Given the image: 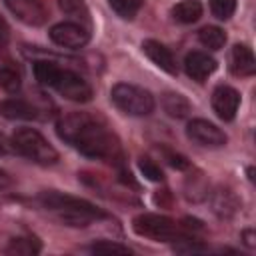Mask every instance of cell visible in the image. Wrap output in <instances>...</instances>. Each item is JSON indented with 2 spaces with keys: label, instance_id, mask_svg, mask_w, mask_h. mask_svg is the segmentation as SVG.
Segmentation results:
<instances>
[{
  "label": "cell",
  "instance_id": "22",
  "mask_svg": "<svg viewBox=\"0 0 256 256\" xmlns=\"http://www.w3.org/2000/svg\"><path fill=\"white\" fill-rule=\"evenodd\" d=\"M108 4H110V8H112L120 18L132 20V18L138 14V10L142 8L144 0H108Z\"/></svg>",
  "mask_w": 256,
  "mask_h": 256
},
{
  "label": "cell",
  "instance_id": "20",
  "mask_svg": "<svg viewBox=\"0 0 256 256\" xmlns=\"http://www.w3.org/2000/svg\"><path fill=\"white\" fill-rule=\"evenodd\" d=\"M40 242L34 238V236H22V238H14L10 240V246L6 248L8 254H24V256H30V254H38L40 252Z\"/></svg>",
  "mask_w": 256,
  "mask_h": 256
},
{
  "label": "cell",
  "instance_id": "17",
  "mask_svg": "<svg viewBox=\"0 0 256 256\" xmlns=\"http://www.w3.org/2000/svg\"><path fill=\"white\" fill-rule=\"evenodd\" d=\"M198 42L208 50H220L226 44V34L218 26H204L198 30Z\"/></svg>",
  "mask_w": 256,
  "mask_h": 256
},
{
  "label": "cell",
  "instance_id": "11",
  "mask_svg": "<svg viewBox=\"0 0 256 256\" xmlns=\"http://www.w3.org/2000/svg\"><path fill=\"white\" fill-rule=\"evenodd\" d=\"M216 60L208 54V52H202V50H192L186 54L184 58V70L186 74L196 80V82H202L206 80L214 70H216Z\"/></svg>",
  "mask_w": 256,
  "mask_h": 256
},
{
  "label": "cell",
  "instance_id": "7",
  "mask_svg": "<svg viewBox=\"0 0 256 256\" xmlns=\"http://www.w3.org/2000/svg\"><path fill=\"white\" fill-rule=\"evenodd\" d=\"M48 36L56 46L68 50H80L90 40V32L80 22H58L50 28Z\"/></svg>",
  "mask_w": 256,
  "mask_h": 256
},
{
  "label": "cell",
  "instance_id": "16",
  "mask_svg": "<svg viewBox=\"0 0 256 256\" xmlns=\"http://www.w3.org/2000/svg\"><path fill=\"white\" fill-rule=\"evenodd\" d=\"M162 108L168 116L172 118H184L188 116L190 112V102L182 96V94H176V92H168L162 96Z\"/></svg>",
  "mask_w": 256,
  "mask_h": 256
},
{
  "label": "cell",
  "instance_id": "1",
  "mask_svg": "<svg viewBox=\"0 0 256 256\" xmlns=\"http://www.w3.org/2000/svg\"><path fill=\"white\" fill-rule=\"evenodd\" d=\"M60 140L88 158L120 160V144L108 124L90 112H68L56 122Z\"/></svg>",
  "mask_w": 256,
  "mask_h": 256
},
{
  "label": "cell",
  "instance_id": "28",
  "mask_svg": "<svg viewBox=\"0 0 256 256\" xmlns=\"http://www.w3.org/2000/svg\"><path fill=\"white\" fill-rule=\"evenodd\" d=\"M164 158H166V162H168L172 168H176V170H188V168H190V162H188L182 154H178V152L164 150Z\"/></svg>",
  "mask_w": 256,
  "mask_h": 256
},
{
  "label": "cell",
  "instance_id": "5",
  "mask_svg": "<svg viewBox=\"0 0 256 256\" xmlns=\"http://www.w3.org/2000/svg\"><path fill=\"white\" fill-rule=\"evenodd\" d=\"M132 228L138 236L150 238L154 242H172L178 240L180 234V226L162 214H154V212H142L132 220Z\"/></svg>",
  "mask_w": 256,
  "mask_h": 256
},
{
  "label": "cell",
  "instance_id": "2",
  "mask_svg": "<svg viewBox=\"0 0 256 256\" xmlns=\"http://www.w3.org/2000/svg\"><path fill=\"white\" fill-rule=\"evenodd\" d=\"M40 204L50 210L62 224L66 226H88L92 220L104 218L106 214L98 210L94 204H90L84 198H76L70 194H62L56 190H48L40 194Z\"/></svg>",
  "mask_w": 256,
  "mask_h": 256
},
{
  "label": "cell",
  "instance_id": "15",
  "mask_svg": "<svg viewBox=\"0 0 256 256\" xmlns=\"http://www.w3.org/2000/svg\"><path fill=\"white\" fill-rule=\"evenodd\" d=\"M202 16V2L200 0H180L172 6V18L180 24H192Z\"/></svg>",
  "mask_w": 256,
  "mask_h": 256
},
{
  "label": "cell",
  "instance_id": "3",
  "mask_svg": "<svg viewBox=\"0 0 256 256\" xmlns=\"http://www.w3.org/2000/svg\"><path fill=\"white\" fill-rule=\"evenodd\" d=\"M12 146L28 160L40 166H52L58 162L56 148L34 128H18L12 134Z\"/></svg>",
  "mask_w": 256,
  "mask_h": 256
},
{
  "label": "cell",
  "instance_id": "24",
  "mask_svg": "<svg viewBox=\"0 0 256 256\" xmlns=\"http://www.w3.org/2000/svg\"><path fill=\"white\" fill-rule=\"evenodd\" d=\"M60 8L66 16L74 18V20H82V22H88V10L84 6L82 0H60Z\"/></svg>",
  "mask_w": 256,
  "mask_h": 256
},
{
  "label": "cell",
  "instance_id": "23",
  "mask_svg": "<svg viewBox=\"0 0 256 256\" xmlns=\"http://www.w3.org/2000/svg\"><path fill=\"white\" fill-rule=\"evenodd\" d=\"M186 196L190 200H204L208 196V186L202 178V174H196V176H190L186 180Z\"/></svg>",
  "mask_w": 256,
  "mask_h": 256
},
{
  "label": "cell",
  "instance_id": "14",
  "mask_svg": "<svg viewBox=\"0 0 256 256\" xmlns=\"http://www.w3.org/2000/svg\"><path fill=\"white\" fill-rule=\"evenodd\" d=\"M0 116L8 120H34L38 118V110L24 98H6L0 102Z\"/></svg>",
  "mask_w": 256,
  "mask_h": 256
},
{
  "label": "cell",
  "instance_id": "12",
  "mask_svg": "<svg viewBox=\"0 0 256 256\" xmlns=\"http://www.w3.org/2000/svg\"><path fill=\"white\" fill-rule=\"evenodd\" d=\"M230 72L234 76H240V78H246V76H252L256 72V58H254V52L252 48H248L246 44H236L232 50H230Z\"/></svg>",
  "mask_w": 256,
  "mask_h": 256
},
{
  "label": "cell",
  "instance_id": "30",
  "mask_svg": "<svg viewBox=\"0 0 256 256\" xmlns=\"http://www.w3.org/2000/svg\"><path fill=\"white\" fill-rule=\"evenodd\" d=\"M10 188H12V178H10V174L0 168V192H6V190H10Z\"/></svg>",
  "mask_w": 256,
  "mask_h": 256
},
{
  "label": "cell",
  "instance_id": "21",
  "mask_svg": "<svg viewBox=\"0 0 256 256\" xmlns=\"http://www.w3.org/2000/svg\"><path fill=\"white\" fill-rule=\"evenodd\" d=\"M0 86L8 94H16L22 88V76H20V72L14 66H10V64L2 66L0 68Z\"/></svg>",
  "mask_w": 256,
  "mask_h": 256
},
{
  "label": "cell",
  "instance_id": "19",
  "mask_svg": "<svg viewBox=\"0 0 256 256\" xmlns=\"http://www.w3.org/2000/svg\"><path fill=\"white\" fill-rule=\"evenodd\" d=\"M212 204H214V212L220 214V216H230L238 208V200L230 190H218L214 194V202Z\"/></svg>",
  "mask_w": 256,
  "mask_h": 256
},
{
  "label": "cell",
  "instance_id": "31",
  "mask_svg": "<svg viewBox=\"0 0 256 256\" xmlns=\"http://www.w3.org/2000/svg\"><path fill=\"white\" fill-rule=\"evenodd\" d=\"M6 154V144H4V140L0 138V156H4Z\"/></svg>",
  "mask_w": 256,
  "mask_h": 256
},
{
  "label": "cell",
  "instance_id": "18",
  "mask_svg": "<svg viewBox=\"0 0 256 256\" xmlns=\"http://www.w3.org/2000/svg\"><path fill=\"white\" fill-rule=\"evenodd\" d=\"M60 68H62V66L54 64V62H50V60H38V62H34V76H36V80H38L42 86L52 88V84H54V80H56Z\"/></svg>",
  "mask_w": 256,
  "mask_h": 256
},
{
  "label": "cell",
  "instance_id": "25",
  "mask_svg": "<svg viewBox=\"0 0 256 256\" xmlns=\"http://www.w3.org/2000/svg\"><path fill=\"white\" fill-rule=\"evenodd\" d=\"M90 252L94 254H130L132 250L124 244H118V242H110V240H100V242H94L92 246H88Z\"/></svg>",
  "mask_w": 256,
  "mask_h": 256
},
{
  "label": "cell",
  "instance_id": "29",
  "mask_svg": "<svg viewBox=\"0 0 256 256\" xmlns=\"http://www.w3.org/2000/svg\"><path fill=\"white\" fill-rule=\"evenodd\" d=\"M8 40H10V28H8L6 20H4V18H0V48H2V46H6V44H8Z\"/></svg>",
  "mask_w": 256,
  "mask_h": 256
},
{
  "label": "cell",
  "instance_id": "8",
  "mask_svg": "<svg viewBox=\"0 0 256 256\" xmlns=\"http://www.w3.org/2000/svg\"><path fill=\"white\" fill-rule=\"evenodd\" d=\"M186 136L200 144V146H206V148H220L226 144V134L212 122L204 120V118H194L188 122L186 126Z\"/></svg>",
  "mask_w": 256,
  "mask_h": 256
},
{
  "label": "cell",
  "instance_id": "9",
  "mask_svg": "<svg viewBox=\"0 0 256 256\" xmlns=\"http://www.w3.org/2000/svg\"><path fill=\"white\" fill-rule=\"evenodd\" d=\"M6 8L26 26H42L48 20V10L42 0H4Z\"/></svg>",
  "mask_w": 256,
  "mask_h": 256
},
{
  "label": "cell",
  "instance_id": "26",
  "mask_svg": "<svg viewBox=\"0 0 256 256\" xmlns=\"http://www.w3.org/2000/svg\"><path fill=\"white\" fill-rule=\"evenodd\" d=\"M210 2V12L218 20H228L236 12V0H208Z\"/></svg>",
  "mask_w": 256,
  "mask_h": 256
},
{
  "label": "cell",
  "instance_id": "10",
  "mask_svg": "<svg viewBox=\"0 0 256 256\" xmlns=\"http://www.w3.org/2000/svg\"><path fill=\"white\" fill-rule=\"evenodd\" d=\"M212 108L216 112V116L224 122L234 120L238 108H240V94L238 90H234L228 84H220L214 88L212 92Z\"/></svg>",
  "mask_w": 256,
  "mask_h": 256
},
{
  "label": "cell",
  "instance_id": "6",
  "mask_svg": "<svg viewBox=\"0 0 256 256\" xmlns=\"http://www.w3.org/2000/svg\"><path fill=\"white\" fill-rule=\"evenodd\" d=\"M52 88L66 100L72 102H88L92 98V88L90 84L76 72L68 70V68H60Z\"/></svg>",
  "mask_w": 256,
  "mask_h": 256
},
{
  "label": "cell",
  "instance_id": "13",
  "mask_svg": "<svg viewBox=\"0 0 256 256\" xmlns=\"http://www.w3.org/2000/svg\"><path fill=\"white\" fill-rule=\"evenodd\" d=\"M142 50L160 70H164L168 74H176L178 72V64H176L174 54L170 52V48H166L158 40H144L142 42Z\"/></svg>",
  "mask_w": 256,
  "mask_h": 256
},
{
  "label": "cell",
  "instance_id": "27",
  "mask_svg": "<svg viewBox=\"0 0 256 256\" xmlns=\"http://www.w3.org/2000/svg\"><path fill=\"white\" fill-rule=\"evenodd\" d=\"M138 168H140V172H142L148 180H152V182H162V180H164V174H162L160 166H158L154 160H150V158H140V160H138Z\"/></svg>",
  "mask_w": 256,
  "mask_h": 256
},
{
  "label": "cell",
  "instance_id": "4",
  "mask_svg": "<svg viewBox=\"0 0 256 256\" xmlns=\"http://www.w3.org/2000/svg\"><path fill=\"white\" fill-rule=\"evenodd\" d=\"M110 100L118 110L130 116H148L154 110V96L148 90L128 82L114 84L110 90Z\"/></svg>",
  "mask_w": 256,
  "mask_h": 256
}]
</instances>
